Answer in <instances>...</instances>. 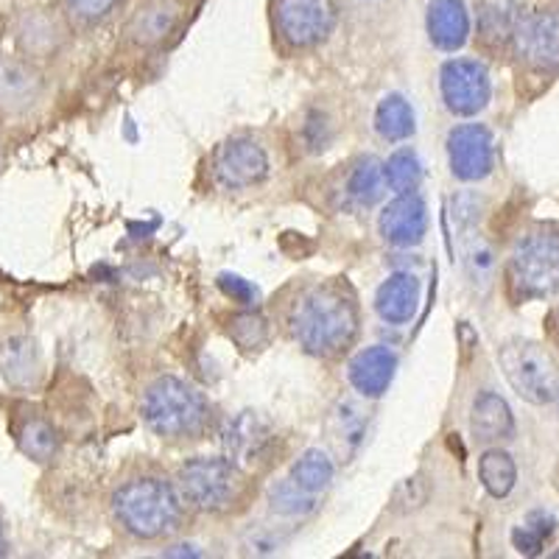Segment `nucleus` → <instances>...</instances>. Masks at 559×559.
<instances>
[{
	"label": "nucleus",
	"instance_id": "nucleus-14",
	"mask_svg": "<svg viewBox=\"0 0 559 559\" xmlns=\"http://www.w3.org/2000/svg\"><path fill=\"white\" fill-rule=\"evenodd\" d=\"M423 286L417 274L394 272L381 283L376 294V311L386 324H408L417 317Z\"/></svg>",
	"mask_w": 559,
	"mask_h": 559
},
{
	"label": "nucleus",
	"instance_id": "nucleus-24",
	"mask_svg": "<svg viewBox=\"0 0 559 559\" xmlns=\"http://www.w3.org/2000/svg\"><path fill=\"white\" fill-rule=\"evenodd\" d=\"M554 532H557V518L543 512V509H534L521 526L512 528V546L523 557H540L546 543L554 537Z\"/></svg>",
	"mask_w": 559,
	"mask_h": 559
},
{
	"label": "nucleus",
	"instance_id": "nucleus-5",
	"mask_svg": "<svg viewBox=\"0 0 559 559\" xmlns=\"http://www.w3.org/2000/svg\"><path fill=\"white\" fill-rule=\"evenodd\" d=\"M498 364H501V372L509 386L515 389L523 401L534 403V406L557 403L559 369L543 344L512 338L498 349Z\"/></svg>",
	"mask_w": 559,
	"mask_h": 559
},
{
	"label": "nucleus",
	"instance_id": "nucleus-12",
	"mask_svg": "<svg viewBox=\"0 0 559 559\" xmlns=\"http://www.w3.org/2000/svg\"><path fill=\"white\" fill-rule=\"evenodd\" d=\"M213 171H216V179L224 188L241 191V188H252V185L266 179L269 157L258 140L233 138L216 152Z\"/></svg>",
	"mask_w": 559,
	"mask_h": 559
},
{
	"label": "nucleus",
	"instance_id": "nucleus-1",
	"mask_svg": "<svg viewBox=\"0 0 559 559\" xmlns=\"http://www.w3.org/2000/svg\"><path fill=\"white\" fill-rule=\"evenodd\" d=\"M292 331L299 347L317 358H333L358 333L356 302L333 286H317L299 297L292 311Z\"/></svg>",
	"mask_w": 559,
	"mask_h": 559
},
{
	"label": "nucleus",
	"instance_id": "nucleus-25",
	"mask_svg": "<svg viewBox=\"0 0 559 559\" xmlns=\"http://www.w3.org/2000/svg\"><path fill=\"white\" fill-rule=\"evenodd\" d=\"M423 159L414 148L403 146L383 163V179L394 193H414L423 185Z\"/></svg>",
	"mask_w": 559,
	"mask_h": 559
},
{
	"label": "nucleus",
	"instance_id": "nucleus-23",
	"mask_svg": "<svg viewBox=\"0 0 559 559\" xmlns=\"http://www.w3.org/2000/svg\"><path fill=\"white\" fill-rule=\"evenodd\" d=\"M0 376L12 386H26L37 378V349L28 338H12L0 349Z\"/></svg>",
	"mask_w": 559,
	"mask_h": 559
},
{
	"label": "nucleus",
	"instance_id": "nucleus-35",
	"mask_svg": "<svg viewBox=\"0 0 559 559\" xmlns=\"http://www.w3.org/2000/svg\"><path fill=\"white\" fill-rule=\"evenodd\" d=\"M166 557H202V551L197 546H174L168 548Z\"/></svg>",
	"mask_w": 559,
	"mask_h": 559
},
{
	"label": "nucleus",
	"instance_id": "nucleus-29",
	"mask_svg": "<svg viewBox=\"0 0 559 559\" xmlns=\"http://www.w3.org/2000/svg\"><path fill=\"white\" fill-rule=\"evenodd\" d=\"M229 333H233V338L243 349H261L269 342V324L261 313H241V317H236Z\"/></svg>",
	"mask_w": 559,
	"mask_h": 559
},
{
	"label": "nucleus",
	"instance_id": "nucleus-20",
	"mask_svg": "<svg viewBox=\"0 0 559 559\" xmlns=\"http://www.w3.org/2000/svg\"><path fill=\"white\" fill-rule=\"evenodd\" d=\"M376 129L389 143L412 138L414 129H417V118H414L408 98L401 96V93H392V96L383 98L376 109Z\"/></svg>",
	"mask_w": 559,
	"mask_h": 559
},
{
	"label": "nucleus",
	"instance_id": "nucleus-28",
	"mask_svg": "<svg viewBox=\"0 0 559 559\" xmlns=\"http://www.w3.org/2000/svg\"><path fill=\"white\" fill-rule=\"evenodd\" d=\"M17 442L20 451L32 456L34 462H51L59 448L57 433H53V428L45 419H26L17 433Z\"/></svg>",
	"mask_w": 559,
	"mask_h": 559
},
{
	"label": "nucleus",
	"instance_id": "nucleus-9",
	"mask_svg": "<svg viewBox=\"0 0 559 559\" xmlns=\"http://www.w3.org/2000/svg\"><path fill=\"white\" fill-rule=\"evenodd\" d=\"M439 90H442V102L453 115L481 112L492 96L487 64L478 59H448L439 70Z\"/></svg>",
	"mask_w": 559,
	"mask_h": 559
},
{
	"label": "nucleus",
	"instance_id": "nucleus-10",
	"mask_svg": "<svg viewBox=\"0 0 559 559\" xmlns=\"http://www.w3.org/2000/svg\"><path fill=\"white\" fill-rule=\"evenodd\" d=\"M448 159L453 177L462 182H478L496 168V140L481 123H462L448 134Z\"/></svg>",
	"mask_w": 559,
	"mask_h": 559
},
{
	"label": "nucleus",
	"instance_id": "nucleus-15",
	"mask_svg": "<svg viewBox=\"0 0 559 559\" xmlns=\"http://www.w3.org/2000/svg\"><path fill=\"white\" fill-rule=\"evenodd\" d=\"M394 372H397V356L392 349L376 344V347L361 349L353 361H349V383L356 392H361L364 397H381L394 381Z\"/></svg>",
	"mask_w": 559,
	"mask_h": 559
},
{
	"label": "nucleus",
	"instance_id": "nucleus-33",
	"mask_svg": "<svg viewBox=\"0 0 559 559\" xmlns=\"http://www.w3.org/2000/svg\"><path fill=\"white\" fill-rule=\"evenodd\" d=\"M286 546V537L280 532H274L272 526H254L252 534L247 537L249 554H274Z\"/></svg>",
	"mask_w": 559,
	"mask_h": 559
},
{
	"label": "nucleus",
	"instance_id": "nucleus-32",
	"mask_svg": "<svg viewBox=\"0 0 559 559\" xmlns=\"http://www.w3.org/2000/svg\"><path fill=\"white\" fill-rule=\"evenodd\" d=\"M428 492H431V489H428L426 478L414 476V478H408V481H403L401 487L394 489L392 503H394V509H397V512H412V509H419L423 503L428 501Z\"/></svg>",
	"mask_w": 559,
	"mask_h": 559
},
{
	"label": "nucleus",
	"instance_id": "nucleus-11",
	"mask_svg": "<svg viewBox=\"0 0 559 559\" xmlns=\"http://www.w3.org/2000/svg\"><path fill=\"white\" fill-rule=\"evenodd\" d=\"M222 442L229 462L243 471H252V467H261L272 453L274 433L266 417L258 412H241L227 423Z\"/></svg>",
	"mask_w": 559,
	"mask_h": 559
},
{
	"label": "nucleus",
	"instance_id": "nucleus-22",
	"mask_svg": "<svg viewBox=\"0 0 559 559\" xmlns=\"http://www.w3.org/2000/svg\"><path fill=\"white\" fill-rule=\"evenodd\" d=\"M478 478H481V487L487 489L492 498H507L518 481V467L515 459L509 456L507 451H492L481 453L478 459Z\"/></svg>",
	"mask_w": 559,
	"mask_h": 559
},
{
	"label": "nucleus",
	"instance_id": "nucleus-31",
	"mask_svg": "<svg viewBox=\"0 0 559 559\" xmlns=\"http://www.w3.org/2000/svg\"><path fill=\"white\" fill-rule=\"evenodd\" d=\"M118 0H64V12L76 26H96L112 14Z\"/></svg>",
	"mask_w": 559,
	"mask_h": 559
},
{
	"label": "nucleus",
	"instance_id": "nucleus-27",
	"mask_svg": "<svg viewBox=\"0 0 559 559\" xmlns=\"http://www.w3.org/2000/svg\"><path fill=\"white\" fill-rule=\"evenodd\" d=\"M383 188H386V179H383V166L378 159H361L349 174L347 191L361 207H372L383 197Z\"/></svg>",
	"mask_w": 559,
	"mask_h": 559
},
{
	"label": "nucleus",
	"instance_id": "nucleus-17",
	"mask_svg": "<svg viewBox=\"0 0 559 559\" xmlns=\"http://www.w3.org/2000/svg\"><path fill=\"white\" fill-rule=\"evenodd\" d=\"M471 433L481 445L503 442L515 437V417L512 408L498 392H478L471 406Z\"/></svg>",
	"mask_w": 559,
	"mask_h": 559
},
{
	"label": "nucleus",
	"instance_id": "nucleus-26",
	"mask_svg": "<svg viewBox=\"0 0 559 559\" xmlns=\"http://www.w3.org/2000/svg\"><path fill=\"white\" fill-rule=\"evenodd\" d=\"M269 503H272V512L280 518H308L317 509V496L299 489L292 478L286 481H274L269 487Z\"/></svg>",
	"mask_w": 559,
	"mask_h": 559
},
{
	"label": "nucleus",
	"instance_id": "nucleus-18",
	"mask_svg": "<svg viewBox=\"0 0 559 559\" xmlns=\"http://www.w3.org/2000/svg\"><path fill=\"white\" fill-rule=\"evenodd\" d=\"M521 17V0H481V7H478V39L487 48H503L507 43H512V34H515Z\"/></svg>",
	"mask_w": 559,
	"mask_h": 559
},
{
	"label": "nucleus",
	"instance_id": "nucleus-7",
	"mask_svg": "<svg viewBox=\"0 0 559 559\" xmlns=\"http://www.w3.org/2000/svg\"><path fill=\"white\" fill-rule=\"evenodd\" d=\"M515 57L534 73H559V7L523 12L512 34Z\"/></svg>",
	"mask_w": 559,
	"mask_h": 559
},
{
	"label": "nucleus",
	"instance_id": "nucleus-2",
	"mask_svg": "<svg viewBox=\"0 0 559 559\" xmlns=\"http://www.w3.org/2000/svg\"><path fill=\"white\" fill-rule=\"evenodd\" d=\"M115 521L138 540H159L182 521L179 492L157 476H140L115 489Z\"/></svg>",
	"mask_w": 559,
	"mask_h": 559
},
{
	"label": "nucleus",
	"instance_id": "nucleus-3",
	"mask_svg": "<svg viewBox=\"0 0 559 559\" xmlns=\"http://www.w3.org/2000/svg\"><path fill=\"white\" fill-rule=\"evenodd\" d=\"M207 401L182 378L163 376L148 383L140 403V417L157 437L191 439L207 426Z\"/></svg>",
	"mask_w": 559,
	"mask_h": 559
},
{
	"label": "nucleus",
	"instance_id": "nucleus-19",
	"mask_svg": "<svg viewBox=\"0 0 559 559\" xmlns=\"http://www.w3.org/2000/svg\"><path fill=\"white\" fill-rule=\"evenodd\" d=\"M179 3L177 0H152L140 7L129 23V37L138 45H157L177 28Z\"/></svg>",
	"mask_w": 559,
	"mask_h": 559
},
{
	"label": "nucleus",
	"instance_id": "nucleus-16",
	"mask_svg": "<svg viewBox=\"0 0 559 559\" xmlns=\"http://www.w3.org/2000/svg\"><path fill=\"white\" fill-rule=\"evenodd\" d=\"M428 37L439 51L453 53L471 37V12L464 0H431L428 3Z\"/></svg>",
	"mask_w": 559,
	"mask_h": 559
},
{
	"label": "nucleus",
	"instance_id": "nucleus-13",
	"mask_svg": "<svg viewBox=\"0 0 559 559\" xmlns=\"http://www.w3.org/2000/svg\"><path fill=\"white\" fill-rule=\"evenodd\" d=\"M378 229H381L383 241L392 247H417L423 243L428 233V204L426 199L414 193H394L392 202L383 207L381 218H378Z\"/></svg>",
	"mask_w": 559,
	"mask_h": 559
},
{
	"label": "nucleus",
	"instance_id": "nucleus-36",
	"mask_svg": "<svg viewBox=\"0 0 559 559\" xmlns=\"http://www.w3.org/2000/svg\"><path fill=\"white\" fill-rule=\"evenodd\" d=\"M9 551V546H7V534H3V526H0V557H3V554Z\"/></svg>",
	"mask_w": 559,
	"mask_h": 559
},
{
	"label": "nucleus",
	"instance_id": "nucleus-8",
	"mask_svg": "<svg viewBox=\"0 0 559 559\" xmlns=\"http://www.w3.org/2000/svg\"><path fill=\"white\" fill-rule=\"evenodd\" d=\"M274 23L280 37L292 48H313L331 37L336 26V3L333 0H277Z\"/></svg>",
	"mask_w": 559,
	"mask_h": 559
},
{
	"label": "nucleus",
	"instance_id": "nucleus-34",
	"mask_svg": "<svg viewBox=\"0 0 559 559\" xmlns=\"http://www.w3.org/2000/svg\"><path fill=\"white\" fill-rule=\"evenodd\" d=\"M218 288H222L229 299L241 302V306H252L254 297H258V288H254L249 280H243L241 274H222V277H218Z\"/></svg>",
	"mask_w": 559,
	"mask_h": 559
},
{
	"label": "nucleus",
	"instance_id": "nucleus-21",
	"mask_svg": "<svg viewBox=\"0 0 559 559\" xmlns=\"http://www.w3.org/2000/svg\"><path fill=\"white\" fill-rule=\"evenodd\" d=\"M333 476H336V464H333V459L328 456V453L317 451V448L302 453V456L292 464V473H288V478H292L299 489L311 492V496H319L322 489L331 487Z\"/></svg>",
	"mask_w": 559,
	"mask_h": 559
},
{
	"label": "nucleus",
	"instance_id": "nucleus-30",
	"mask_svg": "<svg viewBox=\"0 0 559 559\" xmlns=\"http://www.w3.org/2000/svg\"><path fill=\"white\" fill-rule=\"evenodd\" d=\"M473 236H476V233L464 236V241H467V249H464V266L471 272L473 283H484V286H487L489 280H492L496 261H492V252H489L487 243L478 241V238Z\"/></svg>",
	"mask_w": 559,
	"mask_h": 559
},
{
	"label": "nucleus",
	"instance_id": "nucleus-4",
	"mask_svg": "<svg viewBox=\"0 0 559 559\" xmlns=\"http://www.w3.org/2000/svg\"><path fill=\"white\" fill-rule=\"evenodd\" d=\"M509 283L518 299H548L559 294V224L540 222L515 241Z\"/></svg>",
	"mask_w": 559,
	"mask_h": 559
},
{
	"label": "nucleus",
	"instance_id": "nucleus-6",
	"mask_svg": "<svg viewBox=\"0 0 559 559\" xmlns=\"http://www.w3.org/2000/svg\"><path fill=\"white\" fill-rule=\"evenodd\" d=\"M179 489L188 503L202 512H222L236 501L241 476L229 459L197 456L179 467Z\"/></svg>",
	"mask_w": 559,
	"mask_h": 559
}]
</instances>
